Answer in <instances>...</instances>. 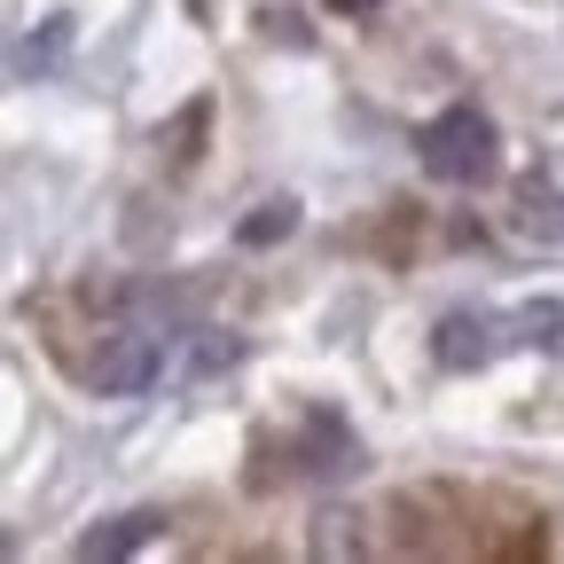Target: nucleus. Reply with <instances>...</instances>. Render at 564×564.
<instances>
[{"instance_id":"1","label":"nucleus","mask_w":564,"mask_h":564,"mask_svg":"<svg viewBox=\"0 0 564 564\" xmlns=\"http://www.w3.org/2000/svg\"><path fill=\"white\" fill-rule=\"evenodd\" d=\"M415 150H423V173L432 181L478 188V181H494V165H502V133H494V118L478 102H447L432 126L415 133Z\"/></svg>"},{"instance_id":"2","label":"nucleus","mask_w":564,"mask_h":564,"mask_svg":"<svg viewBox=\"0 0 564 564\" xmlns=\"http://www.w3.org/2000/svg\"><path fill=\"white\" fill-rule=\"evenodd\" d=\"M173 361V329H150V322H110L102 345H95V361L87 377L110 392V400H133V392H150Z\"/></svg>"},{"instance_id":"3","label":"nucleus","mask_w":564,"mask_h":564,"mask_svg":"<svg viewBox=\"0 0 564 564\" xmlns=\"http://www.w3.org/2000/svg\"><path fill=\"white\" fill-rule=\"evenodd\" d=\"M502 329H510V314H486V306H455V314H440V329H432V352H440V369H486L494 352H502Z\"/></svg>"},{"instance_id":"4","label":"nucleus","mask_w":564,"mask_h":564,"mask_svg":"<svg viewBox=\"0 0 564 564\" xmlns=\"http://www.w3.org/2000/svg\"><path fill=\"white\" fill-rule=\"evenodd\" d=\"M299 470L314 478H345V470H361V440L337 423V408H306V447H299Z\"/></svg>"},{"instance_id":"5","label":"nucleus","mask_w":564,"mask_h":564,"mask_svg":"<svg viewBox=\"0 0 564 564\" xmlns=\"http://www.w3.org/2000/svg\"><path fill=\"white\" fill-rule=\"evenodd\" d=\"M510 228L525 236V243H564V188L549 181V173H525L518 181V196H510Z\"/></svg>"},{"instance_id":"6","label":"nucleus","mask_w":564,"mask_h":564,"mask_svg":"<svg viewBox=\"0 0 564 564\" xmlns=\"http://www.w3.org/2000/svg\"><path fill=\"white\" fill-rule=\"evenodd\" d=\"M158 533H165V518H158V510H126V518L95 525V533L79 541V556H126V549H141V541H158Z\"/></svg>"},{"instance_id":"7","label":"nucleus","mask_w":564,"mask_h":564,"mask_svg":"<svg viewBox=\"0 0 564 564\" xmlns=\"http://www.w3.org/2000/svg\"><path fill=\"white\" fill-rule=\"evenodd\" d=\"M306 549H314L322 564H337V556H369V533H361V518H352V510H322L314 533H306Z\"/></svg>"},{"instance_id":"8","label":"nucleus","mask_w":564,"mask_h":564,"mask_svg":"<svg viewBox=\"0 0 564 564\" xmlns=\"http://www.w3.org/2000/svg\"><path fill=\"white\" fill-rule=\"evenodd\" d=\"M63 55H70V17H47V24L24 32V47H17V79H47Z\"/></svg>"},{"instance_id":"9","label":"nucleus","mask_w":564,"mask_h":564,"mask_svg":"<svg viewBox=\"0 0 564 564\" xmlns=\"http://www.w3.org/2000/svg\"><path fill=\"white\" fill-rule=\"evenodd\" d=\"M510 329H518V345H533V352H564V299H525V306L510 314Z\"/></svg>"},{"instance_id":"10","label":"nucleus","mask_w":564,"mask_h":564,"mask_svg":"<svg viewBox=\"0 0 564 564\" xmlns=\"http://www.w3.org/2000/svg\"><path fill=\"white\" fill-rule=\"evenodd\" d=\"M291 228H299V196H267L251 220H243V243H251V251H267V243H282Z\"/></svg>"},{"instance_id":"11","label":"nucleus","mask_w":564,"mask_h":564,"mask_svg":"<svg viewBox=\"0 0 564 564\" xmlns=\"http://www.w3.org/2000/svg\"><path fill=\"white\" fill-rule=\"evenodd\" d=\"M329 9H337V17H369V9H377V0H329Z\"/></svg>"}]
</instances>
